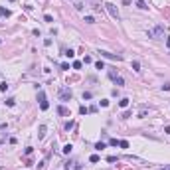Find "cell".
<instances>
[{
	"mask_svg": "<svg viewBox=\"0 0 170 170\" xmlns=\"http://www.w3.org/2000/svg\"><path fill=\"white\" fill-rule=\"evenodd\" d=\"M166 46H168V48H170V38H168V40H166Z\"/></svg>",
	"mask_w": 170,
	"mask_h": 170,
	"instance_id": "cell-32",
	"label": "cell"
},
{
	"mask_svg": "<svg viewBox=\"0 0 170 170\" xmlns=\"http://www.w3.org/2000/svg\"><path fill=\"white\" fill-rule=\"evenodd\" d=\"M131 115H133V113H131V111H125V113H123V119H129V117H131Z\"/></svg>",
	"mask_w": 170,
	"mask_h": 170,
	"instance_id": "cell-28",
	"label": "cell"
},
{
	"mask_svg": "<svg viewBox=\"0 0 170 170\" xmlns=\"http://www.w3.org/2000/svg\"><path fill=\"white\" fill-rule=\"evenodd\" d=\"M119 105H121V107H123V109H125L127 105H129V99H121V101H119Z\"/></svg>",
	"mask_w": 170,
	"mask_h": 170,
	"instance_id": "cell-16",
	"label": "cell"
},
{
	"mask_svg": "<svg viewBox=\"0 0 170 170\" xmlns=\"http://www.w3.org/2000/svg\"><path fill=\"white\" fill-rule=\"evenodd\" d=\"M65 55H67V58H73V55H75V52H73V50H67V52H65Z\"/></svg>",
	"mask_w": 170,
	"mask_h": 170,
	"instance_id": "cell-23",
	"label": "cell"
},
{
	"mask_svg": "<svg viewBox=\"0 0 170 170\" xmlns=\"http://www.w3.org/2000/svg\"><path fill=\"white\" fill-rule=\"evenodd\" d=\"M38 137H40V139H44V137H46V125L40 127V133H38Z\"/></svg>",
	"mask_w": 170,
	"mask_h": 170,
	"instance_id": "cell-8",
	"label": "cell"
},
{
	"mask_svg": "<svg viewBox=\"0 0 170 170\" xmlns=\"http://www.w3.org/2000/svg\"><path fill=\"white\" fill-rule=\"evenodd\" d=\"M85 22H87V24H93V22H95V18H93V16H85Z\"/></svg>",
	"mask_w": 170,
	"mask_h": 170,
	"instance_id": "cell-20",
	"label": "cell"
},
{
	"mask_svg": "<svg viewBox=\"0 0 170 170\" xmlns=\"http://www.w3.org/2000/svg\"><path fill=\"white\" fill-rule=\"evenodd\" d=\"M73 69H81V61H73Z\"/></svg>",
	"mask_w": 170,
	"mask_h": 170,
	"instance_id": "cell-22",
	"label": "cell"
},
{
	"mask_svg": "<svg viewBox=\"0 0 170 170\" xmlns=\"http://www.w3.org/2000/svg\"><path fill=\"white\" fill-rule=\"evenodd\" d=\"M38 101H40V103L46 101V93H44V91H40V93H38Z\"/></svg>",
	"mask_w": 170,
	"mask_h": 170,
	"instance_id": "cell-9",
	"label": "cell"
},
{
	"mask_svg": "<svg viewBox=\"0 0 170 170\" xmlns=\"http://www.w3.org/2000/svg\"><path fill=\"white\" fill-rule=\"evenodd\" d=\"M0 16H2V18H8V16H10V10L4 8V6H0Z\"/></svg>",
	"mask_w": 170,
	"mask_h": 170,
	"instance_id": "cell-6",
	"label": "cell"
},
{
	"mask_svg": "<svg viewBox=\"0 0 170 170\" xmlns=\"http://www.w3.org/2000/svg\"><path fill=\"white\" fill-rule=\"evenodd\" d=\"M164 133H166V134H170V125H168V127H164Z\"/></svg>",
	"mask_w": 170,
	"mask_h": 170,
	"instance_id": "cell-31",
	"label": "cell"
},
{
	"mask_svg": "<svg viewBox=\"0 0 170 170\" xmlns=\"http://www.w3.org/2000/svg\"><path fill=\"white\" fill-rule=\"evenodd\" d=\"M133 69H134V71H139V69H141V63H139V61H133Z\"/></svg>",
	"mask_w": 170,
	"mask_h": 170,
	"instance_id": "cell-21",
	"label": "cell"
},
{
	"mask_svg": "<svg viewBox=\"0 0 170 170\" xmlns=\"http://www.w3.org/2000/svg\"><path fill=\"white\" fill-rule=\"evenodd\" d=\"M10 2H14V0H10Z\"/></svg>",
	"mask_w": 170,
	"mask_h": 170,
	"instance_id": "cell-34",
	"label": "cell"
},
{
	"mask_svg": "<svg viewBox=\"0 0 170 170\" xmlns=\"http://www.w3.org/2000/svg\"><path fill=\"white\" fill-rule=\"evenodd\" d=\"M79 113H81V115H85V113H89V109H87V107H79Z\"/></svg>",
	"mask_w": 170,
	"mask_h": 170,
	"instance_id": "cell-25",
	"label": "cell"
},
{
	"mask_svg": "<svg viewBox=\"0 0 170 170\" xmlns=\"http://www.w3.org/2000/svg\"><path fill=\"white\" fill-rule=\"evenodd\" d=\"M119 146H121V148H129V142H127V141H119Z\"/></svg>",
	"mask_w": 170,
	"mask_h": 170,
	"instance_id": "cell-19",
	"label": "cell"
},
{
	"mask_svg": "<svg viewBox=\"0 0 170 170\" xmlns=\"http://www.w3.org/2000/svg\"><path fill=\"white\" fill-rule=\"evenodd\" d=\"M65 170H81V164L71 160V162H65Z\"/></svg>",
	"mask_w": 170,
	"mask_h": 170,
	"instance_id": "cell-4",
	"label": "cell"
},
{
	"mask_svg": "<svg viewBox=\"0 0 170 170\" xmlns=\"http://www.w3.org/2000/svg\"><path fill=\"white\" fill-rule=\"evenodd\" d=\"M71 97H73V93H71L69 87H61L59 89V101H69Z\"/></svg>",
	"mask_w": 170,
	"mask_h": 170,
	"instance_id": "cell-2",
	"label": "cell"
},
{
	"mask_svg": "<svg viewBox=\"0 0 170 170\" xmlns=\"http://www.w3.org/2000/svg\"><path fill=\"white\" fill-rule=\"evenodd\" d=\"M71 144H65V146H63V154H69V152H71Z\"/></svg>",
	"mask_w": 170,
	"mask_h": 170,
	"instance_id": "cell-11",
	"label": "cell"
},
{
	"mask_svg": "<svg viewBox=\"0 0 170 170\" xmlns=\"http://www.w3.org/2000/svg\"><path fill=\"white\" fill-rule=\"evenodd\" d=\"M0 91H4V93L8 91V83H6V81H4V83H0Z\"/></svg>",
	"mask_w": 170,
	"mask_h": 170,
	"instance_id": "cell-15",
	"label": "cell"
},
{
	"mask_svg": "<svg viewBox=\"0 0 170 170\" xmlns=\"http://www.w3.org/2000/svg\"><path fill=\"white\" fill-rule=\"evenodd\" d=\"M89 162H99V156H97V154H91V156H89Z\"/></svg>",
	"mask_w": 170,
	"mask_h": 170,
	"instance_id": "cell-13",
	"label": "cell"
},
{
	"mask_svg": "<svg viewBox=\"0 0 170 170\" xmlns=\"http://www.w3.org/2000/svg\"><path fill=\"white\" fill-rule=\"evenodd\" d=\"M109 144H113V146H117V144H119V141H117V139H111V141H109Z\"/></svg>",
	"mask_w": 170,
	"mask_h": 170,
	"instance_id": "cell-29",
	"label": "cell"
},
{
	"mask_svg": "<svg viewBox=\"0 0 170 170\" xmlns=\"http://www.w3.org/2000/svg\"><path fill=\"white\" fill-rule=\"evenodd\" d=\"M6 105H8V107H14V105H16V99H12V97L6 99Z\"/></svg>",
	"mask_w": 170,
	"mask_h": 170,
	"instance_id": "cell-12",
	"label": "cell"
},
{
	"mask_svg": "<svg viewBox=\"0 0 170 170\" xmlns=\"http://www.w3.org/2000/svg\"><path fill=\"white\" fill-rule=\"evenodd\" d=\"M162 89H164V91H170V83H164V85H162Z\"/></svg>",
	"mask_w": 170,
	"mask_h": 170,
	"instance_id": "cell-30",
	"label": "cell"
},
{
	"mask_svg": "<svg viewBox=\"0 0 170 170\" xmlns=\"http://www.w3.org/2000/svg\"><path fill=\"white\" fill-rule=\"evenodd\" d=\"M44 20H46V22H53V18H52L50 14H46V16H44Z\"/></svg>",
	"mask_w": 170,
	"mask_h": 170,
	"instance_id": "cell-26",
	"label": "cell"
},
{
	"mask_svg": "<svg viewBox=\"0 0 170 170\" xmlns=\"http://www.w3.org/2000/svg\"><path fill=\"white\" fill-rule=\"evenodd\" d=\"M101 107H109V101L107 99H101Z\"/></svg>",
	"mask_w": 170,
	"mask_h": 170,
	"instance_id": "cell-27",
	"label": "cell"
},
{
	"mask_svg": "<svg viewBox=\"0 0 170 170\" xmlns=\"http://www.w3.org/2000/svg\"><path fill=\"white\" fill-rule=\"evenodd\" d=\"M48 107H50V103H48V101H42V103H40V109H42V111H46Z\"/></svg>",
	"mask_w": 170,
	"mask_h": 170,
	"instance_id": "cell-10",
	"label": "cell"
},
{
	"mask_svg": "<svg viewBox=\"0 0 170 170\" xmlns=\"http://www.w3.org/2000/svg\"><path fill=\"white\" fill-rule=\"evenodd\" d=\"M101 53V58H107V59H115V61H121V55H115V53H109V52H99Z\"/></svg>",
	"mask_w": 170,
	"mask_h": 170,
	"instance_id": "cell-3",
	"label": "cell"
},
{
	"mask_svg": "<svg viewBox=\"0 0 170 170\" xmlns=\"http://www.w3.org/2000/svg\"><path fill=\"white\" fill-rule=\"evenodd\" d=\"M105 8H107V12H109V14L113 16V18H115V20H121V14H119V10H117V6H115V4H113V2H107V4H105Z\"/></svg>",
	"mask_w": 170,
	"mask_h": 170,
	"instance_id": "cell-1",
	"label": "cell"
},
{
	"mask_svg": "<svg viewBox=\"0 0 170 170\" xmlns=\"http://www.w3.org/2000/svg\"><path fill=\"white\" fill-rule=\"evenodd\" d=\"M109 77H111L113 81H115V79H117V73H115V71H113V69H111V71H109Z\"/></svg>",
	"mask_w": 170,
	"mask_h": 170,
	"instance_id": "cell-24",
	"label": "cell"
},
{
	"mask_svg": "<svg viewBox=\"0 0 170 170\" xmlns=\"http://www.w3.org/2000/svg\"><path fill=\"white\" fill-rule=\"evenodd\" d=\"M160 170H170V166H166V168H160Z\"/></svg>",
	"mask_w": 170,
	"mask_h": 170,
	"instance_id": "cell-33",
	"label": "cell"
},
{
	"mask_svg": "<svg viewBox=\"0 0 170 170\" xmlns=\"http://www.w3.org/2000/svg\"><path fill=\"white\" fill-rule=\"evenodd\" d=\"M58 113H59V115H63V117H67V115H69V109L63 107V105H59V107H58Z\"/></svg>",
	"mask_w": 170,
	"mask_h": 170,
	"instance_id": "cell-5",
	"label": "cell"
},
{
	"mask_svg": "<svg viewBox=\"0 0 170 170\" xmlns=\"http://www.w3.org/2000/svg\"><path fill=\"white\" fill-rule=\"evenodd\" d=\"M95 67L97 69H105V63L103 61H95Z\"/></svg>",
	"mask_w": 170,
	"mask_h": 170,
	"instance_id": "cell-18",
	"label": "cell"
},
{
	"mask_svg": "<svg viewBox=\"0 0 170 170\" xmlns=\"http://www.w3.org/2000/svg\"><path fill=\"white\" fill-rule=\"evenodd\" d=\"M105 146H107V144H105V142H97V144H95V148H97V150H103Z\"/></svg>",
	"mask_w": 170,
	"mask_h": 170,
	"instance_id": "cell-17",
	"label": "cell"
},
{
	"mask_svg": "<svg viewBox=\"0 0 170 170\" xmlns=\"http://www.w3.org/2000/svg\"><path fill=\"white\" fill-rule=\"evenodd\" d=\"M115 85H125V79H123V77H117V79H115Z\"/></svg>",
	"mask_w": 170,
	"mask_h": 170,
	"instance_id": "cell-14",
	"label": "cell"
},
{
	"mask_svg": "<svg viewBox=\"0 0 170 170\" xmlns=\"http://www.w3.org/2000/svg\"><path fill=\"white\" fill-rule=\"evenodd\" d=\"M137 6H139V8H141V10H146V2H144V0H137Z\"/></svg>",
	"mask_w": 170,
	"mask_h": 170,
	"instance_id": "cell-7",
	"label": "cell"
}]
</instances>
